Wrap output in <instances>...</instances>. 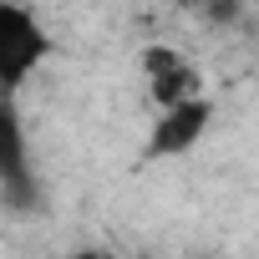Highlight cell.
<instances>
[{"label":"cell","mask_w":259,"mask_h":259,"mask_svg":"<svg viewBox=\"0 0 259 259\" xmlns=\"http://www.w3.org/2000/svg\"><path fill=\"white\" fill-rule=\"evenodd\" d=\"M46 31L36 26L31 11L21 6H0V97L16 92L41 61H46Z\"/></svg>","instance_id":"1"},{"label":"cell","mask_w":259,"mask_h":259,"mask_svg":"<svg viewBox=\"0 0 259 259\" xmlns=\"http://www.w3.org/2000/svg\"><path fill=\"white\" fill-rule=\"evenodd\" d=\"M143 66H148V76H153V102L168 112V107H183V102H198V71L178 56V51H168V46H148L143 51Z\"/></svg>","instance_id":"2"},{"label":"cell","mask_w":259,"mask_h":259,"mask_svg":"<svg viewBox=\"0 0 259 259\" xmlns=\"http://www.w3.org/2000/svg\"><path fill=\"white\" fill-rule=\"evenodd\" d=\"M208 117H213V107H208L203 97H198V102H183V107H168V112H163V122L153 127L148 153H158V158H178V153H188V148L203 138Z\"/></svg>","instance_id":"3"},{"label":"cell","mask_w":259,"mask_h":259,"mask_svg":"<svg viewBox=\"0 0 259 259\" xmlns=\"http://www.w3.org/2000/svg\"><path fill=\"white\" fill-rule=\"evenodd\" d=\"M0 178L16 198L31 193V173H26V143H21V122L11 112V102L0 97Z\"/></svg>","instance_id":"4"},{"label":"cell","mask_w":259,"mask_h":259,"mask_svg":"<svg viewBox=\"0 0 259 259\" xmlns=\"http://www.w3.org/2000/svg\"><path fill=\"white\" fill-rule=\"evenodd\" d=\"M71 259H117V254H112V249H76Z\"/></svg>","instance_id":"5"}]
</instances>
